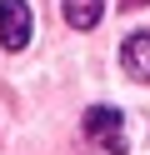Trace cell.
Listing matches in <instances>:
<instances>
[{"instance_id": "cell-1", "label": "cell", "mask_w": 150, "mask_h": 155, "mask_svg": "<svg viewBox=\"0 0 150 155\" xmlns=\"http://www.w3.org/2000/svg\"><path fill=\"white\" fill-rule=\"evenodd\" d=\"M85 135L110 155H125V115L115 105H90L85 110Z\"/></svg>"}, {"instance_id": "cell-2", "label": "cell", "mask_w": 150, "mask_h": 155, "mask_svg": "<svg viewBox=\"0 0 150 155\" xmlns=\"http://www.w3.org/2000/svg\"><path fill=\"white\" fill-rule=\"evenodd\" d=\"M30 30H35V15H30L25 0H0V45L5 50H25Z\"/></svg>"}, {"instance_id": "cell-3", "label": "cell", "mask_w": 150, "mask_h": 155, "mask_svg": "<svg viewBox=\"0 0 150 155\" xmlns=\"http://www.w3.org/2000/svg\"><path fill=\"white\" fill-rule=\"evenodd\" d=\"M120 65H125L130 80H150V30L130 35V40L120 45Z\"/></svg>"}, {"instance_id": "cell-4", "label": "cell", "mask_w": 150, "mask_h": 155, "mask_svg": "<svg viewBox=\"0 0 150 155\" xmlns=\"http://www.w3.org/2000/svg\"><path fill=\"white\" fill-rule=\"evenodd\" d=\"M60 10H65V20L75 25V30H90V25L105 15V0H60Z\"/></svg>"}]
</instances>
